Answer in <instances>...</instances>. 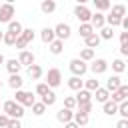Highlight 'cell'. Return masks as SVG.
Here are the masks:
<instances>
[{
  "instance_id": "obj_1",
  "label": "cell",
  "mask_w": 128,
  "mask_h": 128,
  "mask_svg": "<svg viewBox=\"0 0 128 128\" xmlns=\"http://www.w3.org/2000/svg\"><path fill=\"white\" fill-rule=\"evenodd\" d=\"M2 114H6L10 120H20L24 116V108L20 104H16L14 100H6L2 106Z\"/></svg>"
},
{
  "instance_id": "obj_2",
  "label": "cell",
  "mask_w": 128,
  "mask_h": 128,
  "mask_svg": "<svg viewBox=\"0 0 128 128\" xmlns=\"http://www.w3.org/2000/svg\"><path fill=\"white\" fill-rule=\"evenodd\" d=\"M68 68H70L72 76H76V78H82V76L88 72V64H86V62H82L80 58H72V60H70V64H68Z\"/></svg>"
},
{
  "instance_id": "obj_3",
  "label": "cell",
  "mask_w": 128,
  "mask_h": 128,
  "mask_svg": "<svg viewBox=\"0 0 128 128\" xmlns=\"http://www.w3.org/2000/svg\"><path fill=\"white\" fill-rule=\"evenodd\" d=\"M14 102H16V104H20V106L24 108V106H32V104L36 102V98H34V94H32V92H28V90H16Z\"/></svg>"
},
{
  "instance_id": "obj_4",
  "label": "cell",
  "mask_w": 128,
  "mask_h": 128,
  "mask_svg": "<svg viewBox=\"0 0 128 128\" xmlns=\"http://www.w3.org/2000/svg\"><path fill=\"white\" fill-rule=\"evenodd\" d=\"M60 84H62V72L58 68H50L46 74V86L52 90V88H58Z\"/></svg>"
},
{
  "instance_id": "obj_5",
  "label": "cell",
  "mask_w": 128,
  "mask_h": 128,
  "mask_svg": "<svg viewBox=\"0 0 128 128\" xmlns=\"http://www.w3.org/2000/svg\"><path fill=\"white\" fill-rule=\"evenodd\" d=\"M54 38L56 40H68L70 38V34H72V28H70V24H66V22H60V24H56L54 28Z\"/></svg>"
},
{
  "instance_id": "obj_6",
  "label": "cell",
  "mask_w": 128,
  "mask_h": 128,
  "mask_svg": "<svg viewBox=\"0 0 128 128\" xmlns=\"http://www.w3.org/2000/svg\"><path fill=\"white\" fill-rule=\"evenodd\" d=\"M32 40H34V30H32V28H24V30H22V34L16 38V44H14V46H16V48H20V50H24Z\"/></svg>"
},
{
  "instance_id": "obj_7",
  "label": "cell",
  "mask_w": 128,
  "mask_h": 128,
  "mask_svg": "<svg viewBox=\"0 0 128 128\" xmlns=\"http://www.w3.org/2000/svg\"><path fill=\"white\" fill-rule=\"evenodd\" d=\"M12 16H14V4H12V2L0 4V24L12 22Z\"/></svg>"
},
{
  "instance_id": "obj_8",
  "label": "cell",
  "mask_w": 128,
  "mask_h": 128,
  "mask_svg": "<svg viewBox=\"0 0 128 128\" xmlns=\"http://www.w3.org/2000/svg\"><path fill=\"white\" fill-rule=\"evenodd\" d=\"M74 16L80 20V24H90V18H92V12L84 6V4H76L74 6Z\"/></svg>"
},
{
  "instance_id": "obj_9",
  "label": "cell",
  "mask_w": 128,
  "mask_h": 128,
  "mask_svg": "<svg viewBox=\"0 0 128 128\" xmlns=\"http://www.w3.org/2000/svg\"><path fill=\"white\" fill-rule=\"evenodd\" d=\"M108 66H110V64H108L104 58H96V60H92V64L88 66V70H90L94 76H98V74H104V72L108 70Z\"/></svg>"
},
{
  "instance_id": "obj_10",
  "label": "cell",
  "mask_w": 128,
  "mask_h": 128,
  "mask_svg": "<svg viewBox=\"0 0 128 128\" xmlns=\"http://www.w3.org/2000/svg\"><path fill=\"white\" fill-rule=\"evenodd\" d=\"M110 100H112L114 104H120V102H126V100H128V84H120V88H118L116 92H112V96H110Z\"/></svg>"
},
{
  "instance_id": "obj_11",
  "label": "cell",
  "mask_w": 128,
  "mask_h": 128,
  "mask_svg": "<svg viewBox=\"0 0 128 128\" xmlns=\"http://www.w3.org/2000/svg\"><path fill=\"white\" fill-rule=\"evenodd\" d=\"M16 60L20 62V66H32V64H36V56L30 50H20V54H18Z\"/></svg>"
},
{
  "instance_id": "obj_12",
  "label": "cell",
  "mask_w": 128,
  "mask_h": 128,
  "mask_svg": "<svg viewBox=\"0 0 128 128\" xmlns=\"http://www.w3.org/2000/svg\"><path fill=\"white\" fill-rule=\"evenodd\" d=\"M104 16H106V14H102V12H94V14H92V18H90V26L94 28V32L106 26V18H104Z\"/></svg>"
},
{
  "instance_id": "obj_13",
  "label": "cell",
  "mask_w": 128,
  "mask_h": 128,
  "mask_svg": "<svg viewBox=\"0 0 128 128\" xmlns=\"http://www.w3.org/2000/svg\"><path fill=\"white\" fill-rule=\"evenodd\" d=\"M72 118H74V110L60 108V110L56 112V120H58V122H62V124H68V122H72Z\"/></svg>"
},
{
  "instance_id": "obj_14",
  "label": "cell",
  "mask_w": 128,
  "mask_h": 128,
  "mask_svg": "<svg viewBox=\"0 0 128 128\" xmlns=\"http://www.w3.org/2000/svg\"><path fill=\"white\" fill-rule=\"evenodd\" d=\"M120 84H122V78L114 74V76H110V78L106 80V86H104V88H106V90L112 94V92H116V90L120 88Z\"/></svg>"
},
{
  "instance_id": "obj_15",
  "label": "cell",
  "mask_w": 128,
  "mask_h": 128,
  "mask_svg": "<svg viewBox=\"0 0 128 128\" xmlns=\"http://www.w3.org/2000/svg\"><path fill=\"white\" fill-rule=\"evenodd\" d=\"M74 100H76V104H86V102H92V92H88V90H78L76 92V96H74Z\"/></svg>"
},
{
  "instance_id": "obj_16",
  "label": "cell",
  "mask_w": 128,
  "mask_h": 128,
  "mask_svg": "<svg viewBox=\"0 0 128 128\" xmlns=\"http://www.w3.org/2000/svg\"><path fill=\"white\" fill-rule=\"evenodd\" d=\"M4 66H6V70H8L10 74H20V70H22V66H20V62H18L16 58L6 60V62H4Z\"/></svg>"
},
{
  "instance_id": "obj_17",
  "label": "cell",
  "mask_w": 128,
  "mask_h": 128,
  "mask_svg": "<svg viewBox=\"0 0 128 128\" xmlns=\"http://www.w3.org/2000/svg\"><path fill=\"white\" fill-rule=\"evenodd\" d=\"M22 84H24V80H22L20 74H10V78H8V86H10L12 90H22Z\"/></svg>"
},
{
  "instance_id": "obj_18",
  "label": "cell",
  "mask_w": 128,
  "mask_h": 128,
  "mask_svg": "<svg viewBox=\"0 0 128 128\" xmlns=\"http://www.w3.org/2000/svg\"><path fill=\"white\" fill-rule=\"evenodd\" d=\"M72 122H74L78 128H84V126H88V122H90V116H88V114L74 112V118H72Z\"/></svg>"
},
{
  "instance_id": "obj_19",
  "label": "cell",
  "mask_w": 128,
  "mask_h": 128,
  "mask_svg": "<svg viewBox=\"0 0 128 128\" xmlns=\"http://www.w3.org/2000/svg\"><path fill=\"white\" fill-rule=\"evenodd\" d=\"M42 74H44V70H42L40 64H32V66H28V76H30L32 80H40Z\"/></svg>"
},
{
  "instance_id": "obj_20",
  "label": "cell",
  "mask_w": 128,
  "mask_h": 128,
  "mask_svg": "<svg viewBox=\"0 0 128 128\" xmlns=\"http://www.w3.org/2000/svg\"><path fill=\"white\" fill-rule=\"evenodd\" d=\"M94 96H96V102H100V104H104V102L110 100V92H108L106 88H102V86L94 90Z\"/></svg>"
},
{
  "instance_id": "obj_21",
  "label": "cell",
  "mask_w": 128,
  "mask_h": 128,
  "mask_svg": "<svg viewBox=\"0 0 128 128\" xmlns=\"http://www.w3.org/2000/svg\"><path fill=\"white\" fill-rule=\"evenodd\" d=\"M100 42H102V40H100V36H98L96 32H94V34H90V36H88V38L84 40V44H86V48H90V50H94V48H98V46H100Z\"/></svg>"
},
{
  "instance_id": "obj_22",
  "label": "cell",
  "mask_w": 128,
  "mask_h": 128,
  "mask_svg": "<svg viewBox=\"0 0 128 128\" xmlns=\"http://www.w3.org/2000/svg\"><path fill=\"white\" fill-rule=\"evenodd\" d=\"M68 88L74 90V92H78V90L84 88V80H82V78H76V76H70V78H68Z\"/></svg>"
},
{
  "instance_id": "obj_23",
  "label": "cell",
  "mask_w": 128,
  "mask_h": 128,
  "mask_svg": "<svg viewBox=\"0 0 128 128\" xmlns=\"http://www.w3.org/2000/svg\"><path fill=\"white\" fill-rule=\"evenodd\" d=\"M22 30H24V26H22L18 20L8 22V30H6V32H10V34H14V36H20V34H22Z\"/></svg>"
},
{
  "instance_id": "obj_24",
  "label": "cell",
  "mask_w": 128,
  "mask_h": 128,
  "mask_svg": "<svg viewBox=\"0 0 128 128\" xmlns=\"http://www.w3.org/2000/svg\"><path fill=\"white\" fill-rule=\"evenodd\" d=\"M40 38H42V42L44 44H50V42H54L56 38H54V30L52 28H42V32H40Z\"/></svg>"
},
{
  "instance_id": "obj_25",
  "label": "cell",
  "mask_w": 128,
  "mask_h": 128,
  "mask_svg": "<svg viewBox=\"0 0 128 128\" xmlns=\"http://www.w3.org/2000/svg\"><path fill=\"white\" fill-rule=\"evenodd\" d=\"M40 10H42L44 14H52V12L56 10V2H54V0H42V2H40Z\"/></svg>"
},
{
  "instance_id": "obj_26",
  "label": "cell",
  "mask_w": 128,
  "mask_h": 128,
  "mask_svg": "<svg viewBox=\"0 0 128 128\" xmlns=\"http://www.w3.org/2000/svg\"><path fill=\"white\" fill-rule=\"evenodd\" d=\"M48 50H50L54 56H58V54H62V50H64V42H62V40H54V42L48 44Z\"/></svg>"
},
{
  "instance_id": "obj_27",
  "label": "cell",
  "mask_w": 128,
  "mask_h": 128,
  "mask_svg": "<svg viewBox=\"0 0 128 128\" xmlns=\"http://www.w3.org/2000/svg\"><path fill=\"white\" fill-rule=\"evenodd\" d=\"M102 110H104V114H106V116H114V114L118 112V104H114L112 100H108V102H104V104H102Z\"/></svg>"
},
{
  "instance_id": "obj_28",
  "label": "cell",
  "mask_w": 128,
  "mask_h": 128,
  "mask_svg": "<svg viewBox=\"0 0 128 128\" xmlns=\"http://www.w3.org/2000/svg\"><path fill=\"white\" fill-rule=\"evenodd\" d=\"M42 104L48 108V106H54L56 104V94H54V90H48L44 96H42Z\"/></svg>"
},
{
  "instance_id": "obj_29",
  "label": "cell",
  "mask_w": 128,
  "mask_h": 128,
  "mask_svg": "<svg viewBox=\"0 0 128 128\" xmlns=\"http://www.w3.org/2000/svg\"><path fill=\"white\" fill-rule=\"evenodd\" d=\"M112 8V16H116V18H124L126 16V6L124 4H114V6H110Z\"/></svg>"
},
{
  "instance_id": "obj_30",
  "label": "cell",
  "mask_w": 128,
  "mask_h": 128,
  "mask_svg": "<svg viewBox=\"0 0 128 128\" xmlns=\"http://www.w3.org/2000/svg\"><path fill=\"white\" fill-rule=\"evenodd\" d=\"M112 70L116 72V76H118V74H122V72L126 70V62H124L122 58H116V60H112Z\"/></svg>"
},
{
  "instance_id": "obj_31",
  "label": "cell",
  "mask_w": 128,
  "mask_h": 128,
  "mask_svg": "<svg viewBox=\"0 0 128 128\" xmlns=\"http://www.w3.org/2000/svg\"><path fill=\"white\" fill-rule=\"evenodd\" d=\"M78 34H80V36L86 40L90 34H94V28H92L90 24H80V26H78Z\"/></svg>"
},
{
  "instance_id": "obj_32",
  "label": "cell",
  "mask_w": 128,
  "mask_h": 128,
  "mask_svg": "<svg viewBox=\"0 0 128 128\" xmlns=\"http://www.w3.org/2000/svg\"><path fill=\"white\" fill-rule=\"evenodd\" d=\"M100 40H112L114 38V28H110V26H104V28H100Z\"/></svg>"
},
{
  "instance_id": "obj_33",
  "label": "cell",
  "mask_w": 128,
  "mask_h": 128,
  "mask_svg": "<svg viewBox=\"0 0 128 128\" xmlns=\"http://www.w3.org/2000/svg\"><path fill=\"white\" fill-rule=\"evenodd\" d=\"M80 60H82V62H92V60H94V50L82 48V50H80Z\"/></svg>"
},
{
  "instance_id": "obj_34",
  "label": "cell",
  "mask_w": 128,
  "mask_h": 128,
  "mask_svg": "<svg viewBox=\"0 0 128 128\" xmlns=\"http://www.w3.org/2000/svg\"><path fill=\"white\" fill-rule=\"evenodd\" d=\"M94 6H96V12H102L104 14V10H108L112 4L108 0H94Z\"/></svg>"
},
{
  "instance_id": "obj_35",
  "label": "cell",
  "mask_w": 128,
  "mask_h": 128,
  "mask_svg": "<svg viewBox=\"0 0 128 128\" xmlns=\"http://www.w3.org/2000/svg\"><path fill=\"white\" fill-rule=\"evenodd\" d=\"M76 108H78V112H80V114H88V116H90V112H92V108H94V102H86V104H76Z\"/></svg>"
},
{
  "instance_id": "obj_36",
  "label": "cell",
  "mask_w": 128,
  "mask_h": 128,
  "mask_svg": "<svg viewBox=\"0 0 128 128\" xmlns=\"http://www.w3.org/2000/svg\"><path fill=\"white\" fill-rule=\"evenodd\" d=\"M30 108H32V114H34V116H42V114L46 112V106H44L42 102H34Z\"/></svg>"
},
{
  "instance_id": "obj_37",
  "label": "cell",
  "mask_w": 128,
  "mask_h": 128,
  "mask_svg": "<svg viewBox=\"0 0 128 128\" xmlns=\"http://www.w3.org/2000/svg\"><path fill=\"white\" fill-rule=\"evenodd\" d=\"M96 88H100V84H98V80H96V78H90V80H86V82H84V90L94 92Z\"/></svg>"
},
{
  "instance_id": "obj_38",
  "label": "cell",
  "mask_w": 128,
  "mask_h": 128,
  "mask_svg": "<svg viewBox=\"0 0 128 128\" xmlns=\"http://www.w3.org/2000/svg\"><path fill=\"white\" fill-rule=\"evenodd\" d=\"M116 114H120V116H122V120H128V100L118 104V112H116Z\"/></svg>"
},
{
  "instance_id": "obj_39",
  "label": "cell",
  "mask_w": 128,
  "mask_h": 128,
  "mask_svg": "<svg viewBox=\"0 0 128 128\" xmlns=\"http://www.w3.org/2000/svg\"><path fill=\"white\" fill-rule=\"evenodd\" d=\"M16 38H18V36H14V34H10V32H4L2 42H4L6 46H14V44H16Z\"/></svg>"
},
{
  "instance_id": "obj_40",
  "label": "cell",
  "mask_w": 128,
  "mask_h": 128,
  "mask_svg": "<svg viewBox=\"0 0 128 128\" xmlns=\"http://www.w3.org/2000/svg\"><path fill=\"white\" fill-rule=\"evenodd\" d=\"M62 108L74 110V108H76V100H74V96H66V98H64V106H62Z\"/></svg>"
},
{
  "instance_id": "obj_41",
  "label": "cell",
  "mask_w": 128,
  "mask_h": 128,
  "mask_svg": "<svg viewBox=\"0 0 128 128\" xmlns=\"http://www.w3.org/2000/svg\"><path fill=\"white\" fill-rule=\"evenodd\" d=\"M48 90H50V88L46 86V82H40V84L36 86V94H38V96H44V94H46Z\"/></svg>"
},
{
  "instance_id": "obj_42",
  "label": "cell",
  "mask_w": 128,
  "mask_h": 128,
  "mask_svg": "<svg viewBox=\"0 0 128 128\" xmlns=\"http://www.w3.org/2000/svg\"><path fill=\"white\" fill-rule=\"evenodd\" d=\"M8 120H10V118H8L6 114H0V128H6V126H8Z\"/></svg>"
},
{
  "instance_id": "obj_43",
  "label": "cell",
  "mask_w": 128,
  "mask_h": 128,
  "mask_svg": "<svg viewBox=\"0 0 128 128\" xmlns=\"http://www.w3.org/2000/svg\"><path fill=\"white\" fill-rule=\"evenodd\" d=\"M6 128H22V124H20V120H8Z\"/></svg>"
},
{
  "instance_id": "obj_44",
  "label": "cell",
  "mask_w": 128,
  "mask_h": 128,
  "mask_svg": "<svg viewBox=\"0 0 128 128\" xmlns=\"http://www.w3.org/2000/svg\"><path fill=\"white\" fill-rule=\"evenodd\" d=\"M120 44H128V32H120Z\"/></svg>"
},
{
  "instance_id": "obj_45",
  "label": "cell",
  "mask_w": 128,
  "mask_h": 128,
  "mask_svg": "<svg viewBox=\"0 0 128 128\" xmlns=\"http://www.w3.org/2000/svg\"><path fill=\"white\" fill-rule=\"evenodd\" d=\"M120 54L122 56H128V44H120Z\"/></svg>"
},
{
  "instance_id": "obj_46",
  "label": "cell",
  "mask_w": 128,
  "mask_h": 128,
  "mask_svg": "<svg viewBox=\"0 0 128 128\" xmlns=\"http://www.w3.org/2000/svg\"><path fill=\"white\" fill-rule=\"evenodd\" d=\"M116 128H128V120H118V124H116Z\"/></svg>"
},
{
  "instance_id": "obj_47",
  "label": "cell",
  "mask_w": 128,
  "mask_h": 128,
  "mask_svg": "<svg viewBox=\"0 0 128 128\" xmlns=\"http://www.w3.org/2000/svg\"><path fill=\"white\" fill-rule=\"evenodd\" d=\"M64 128H78L74 122H68V124H64Z\"/></svg>"
},
{
  "instance_id": "obj_48",
  "label": "cell",
  "mask_w": 128,
  "mask_h": 128,
  "mask_svg": "<svg viewBox=\"0 0 128 128\" xmlns=\"http://www.w3.org/2000/svg\"><path fill=\"white\" fill-rule=\"evenodd\" d=\"M4 62H6V58H4V54H0V66H2Z\"/></svg>"
},
{
  "instance_id": "obj_49",
  "label": "cell",
  "mask_w": 128,
  "mask_h": 128,
  "mask_svg": "<svg viewBox=\"0 0 128 128\" xmlns=\"http://www.w3.org/2000/svg\"><path fill=\"white\" fill-rule=\"evenodd\" d=\"M2 36H4V30H0V42H2Z\"/></svg>"
},
{
  "instance_id": "obj_50",
  "label": "cell",
  "mask_w": 128,
  "mask_h": 128,
  "mask_svg": "<svg viewBox=\"0 0 128 128\" xmlns=\"http://www.w3.org/2000/svg\"><path fill=\"white\" fill-rule=\"evenodd\" d=\"M0 90H2V80H0Z\"/></svg>"
}]
</instances>
